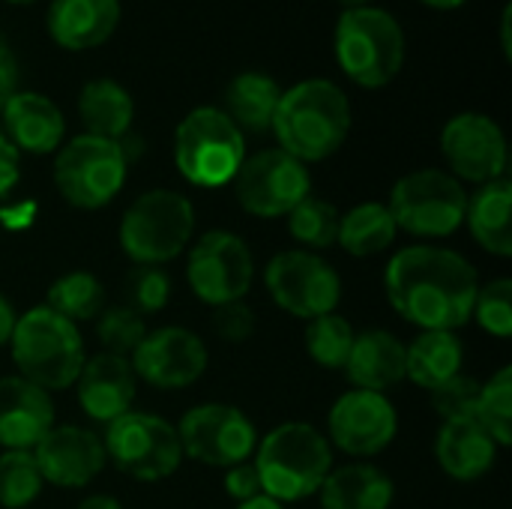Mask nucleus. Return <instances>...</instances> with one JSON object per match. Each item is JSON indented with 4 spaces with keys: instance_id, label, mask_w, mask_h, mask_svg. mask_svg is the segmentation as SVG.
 <instances>
[{
    "instance_id": "obj_10",
    "label": "nucleus",
    "mask_w": 512,
    "mask_h": 509,
    "mask_svg": "<svg viewBox=\"0 0 512 509\" xmlns=\"http://www.w3.org/2000/svg\"><path fill=\"white\" fill-rule=\"evenodd\" d=\"M105 456L129 477L156 483L171 477L183 462V447L177 429L153 414L129 411L120 420L108 423Z\"/></svg>"
},
{
    "instance_id": "obj_12",
    "label": "nucleus",
    "mask_w": 512,
    "mask_h": 509,
    "mask_svg": "<svg viewBox=\"0 0 512 509\" xmlns=\"http://www.w3.org/2000/svg\"><path fill=\"white\" fill-rule=\"evenodd\" d=\"M312 189L309 171L300 159L285 153L282 147L261 150L243 159L234 174V192L246 213L261 219L288 216Z\"/></svg>"
},
{
    "instance_id": "obj_19",
    "label": "nucleus",
    "mask_w": 512,
    "mask_h": 509,
    "mask_svg": "<svg viewBox=\"0 0 512 509\" xmlns=\"http://www.w3.org/2000/svg\"><path fill=\"white\" fill-rule=\"evenodd\" d=\"M75 384H78V402H81L84 414L99 423H114L132 411L138 375H135L129 357L102 351L93 360H84Z\"/></svg>"
},
{
    "instance_id": "obj_26",
    "label": "nucleus",
    "mask_w": 512,
    "mask_h": 509,
    "mask_svg": "<svg viewBox=\"0 0 512 509\" xmlns=\"http://www.w3.org/2000/svg\"><path fill=\"white\" fill-rule=\"evenodd\" d=\"M318 492L324 509H387L393 504V480L366 462L330 471Z\"/></svg>"
},
{
    "instance_id": "obj_23",
    "label": "nucleus",
    "mask_w": 512,
    "mask_h": 509,
    "mask_svg": "<svg viewBox=\"0 0 512 509\" xmlns=\"http://www.w3.org/2000/svg\"><path fill=\"white\" fill-rule=\"evenodd\" d=\"M0 111H3L6 132H9V141L15 144V150L51 153L60 147L66 123H63L60 108L48 96L15 90Z\"/></svg>"
},
{
    "instance_id": "obj_38",
    "label": "nucleus",
    "mask_w": 512,
    "mask_h": 509,
    "mask_svg": "<svg viewBox=\"0 0 512 509\" xmlns=\"http://www.w3.org/2000/svg\"><path fill=\"white\" fill-rule=\"evenodd\" d=\"M171 297V279L162 267L153 264H138L126 276V306L138 315H150L165 309Z\"/></svg>"
},
{
    "instance_id": "obj_18",
    "label": "nucleus",
    "mask_w": 512,
    "mask_h": 509,
    "mask_svg": "<svg viewBox=\"0 0 512 509\" xmlns=\"http://www.w3.org/2000/svg\"><path fill=\"white\" fill-rule=\"evenodd\" d=\"M45 483L60 489H81L105 468V444L96 432L81 426H51L30 450Z\"/></svg>"
},
{
    "instance_id": "obj_7",
    "label": "nucleus",
    "mask_w": 512,
    "mask_h": 509,
    "mask_svg": "<svg viewBox=\"0 0 512 509\" xmlns=\"http://www.w3.org/2000/svg\"><path fill=\"white\" fill-rule=\"evenodd\" d=\"M195 231L192 201L174 189L138 195L120 222V246L135 264H165L177 258Z\"/></svg>"
},
{
    "instance_id": "obj_42",
    "label": "nucleus",
    "mask_w": 512,
    "mask_h": 509,
    "mask_svg": "<svg viewBox=\"0 0 512 509\" xmlns=\"http://www.w3.org/2000/svg\"><path fill=\"white\" fill-rule=\"evenodd\" d=\"M18 174H21L18 150L6 135H0V195H6L18 183Z\"/></svg>"
},
{
    "instance_id": "obj_17",
    "label": "nucleus",
    "mask_w": 512,
    "mask_h": 509,
    "mask_svg": "<svg viewBox=\"0 0 512 509\" xmlns=\"http://www.w3.org/2000/svg\"><path fill=\"white\" fill-rule=\"evenodd\" d=\"M132 369L138 378L159 390H183L195 384L207 369L204 342L183 327H159L141 339L132 351Z\"/></svg>"
},
{
    "instance_id": "obj_34",
    "label": "nucleus",
    "mask_w": 512,
    "mask_h": 509,
    "mask_svg": "<svg viewBox=\"0 0 512 509\" xmlns=\"http://www.w3.org/2000/svg\"><path fill=\"white\" fill-rule=\"evenodd\" d=\"M45 480L30 450H6L0 456V507L24 509L30 507Z\"/></svg>"
},
{
    "instance_id": "obj_20",
    "label": "nucleus",
    "mask_w": 512,
    "mask_h": 509,
    "mask_svg": "<svg viewBox=\"0 0 512 509\" xmlns=\"http://www.w3.org/2000/svg\"><path fill=\"white\" fill-rule=\"evenodd\" d=\"M54 426V405L48 390L21 375L0 378V447L33 450Z\"/></svg>"
},
{
    "instance_id": "obj_28",
    "label": "nucleus",
    "mask_w": 512,
    "mask_h": 509,
    "mask_svg": "<svg viewBox=\"0 0 512 509\" xmlns=\"http://www.w3.org/2000/svg\"><path fill=\"white\" fill-rule=\"evenodd\" d=\"M78 114L87 129V135L120 141L135 117V102L132 96L111 78H96L81 87L78 96Z\"/></svg>"
},
{
    "instance_id": "obj_36",
    "label": "nucleus",
    "mask_w": 512,
    "mask_h": 509,
    "mask_svg": "<svg viewBox=\"0 0 512 509\" xmlns=\"http://www.w3.org/2000/svg\"><path fill=\"white\" fill-rule=\"evenodd\" d=\"M96 336L105 354L129 357L147 336V324H144V315L132 312L129 306H114L96 315Z\"/></svg>"
},
{
    "instance_id": "obj_39",
    "label": "nucleus",
    "mask_w": 512,
    "mask_h": 509,
    "mask_svg": "<svg viewBox=\"0 0 512 509\" xmlns=\"http://www.w3.org/2000/svg\"><path fill=\"white\" fill-rule=\"evenodd\" d=\"M480 390H483V384L477 378L459 372V375H453L450 381H444L441 387L432 390V408L444 423L471 420V417H477Z\"/></svg>"
},
{
    "instance_id": "obj_48",
    "label": "nucleus",
    "mask_w": 512,
    "mask_h": 509,
    "mask_svg": "<svg viewBox=\"0 0 512 509\" xmlns=\"http://www.w3.org/2000/svg\"><path fill=\"white\" fill-rule=\"evenodd\" d=\"M339 3H345V6H351V9H357V6H369V0H339Z\"/></svg>"
},
{
    "instance_id": "obj_30",
    "label": "nucleus",
    "mask_w": 512,
    "mask_h": 509,
    "mask_svg": "<svg viewBox=\"0 0 512 509\" xmlns=\"http://www.w3.org/2000/svg\"><path fill=\"white\" fill-rule=\"evenodd\" d=\"M396 234H399V225H396L390 207L378 204V201H366L339 219L336 243L357 258H369V255L390 249L396 243Z\"/></svg>"
},
{
    "instance_id": "obj_45",
    "label": "nucleus",
    "mask_w": 512,
    "mask_h": 509,
    "mask_svg": "<svg viewBox=\"0 0 512 509\" xmlns=\"http://www.w3.org/2000/svg\"><path fill=\"white\" fill-rule=\"evenodd\" d=\"M78 509H123L120 507V501L117 498H111V495H90V498H84Z\"/></svg>"
},
{
    "instance_id": "obj_37",
    "label": "nucleus",
    "mask_w": 512,
    "mask_h": 509,
    "mask_svg": "<svg viewBox=\"0 0 512 509\" xmlns=\"http://www.w3.org/2000/svg\"><path fill=\"white\" fill-rule=\"evenodd\" d=\"M471 318H477V324L498 336V339H510L512 336V282L510 279H495L489 285H480L477 300H474V312Z\"/></svg>"
},
{
    "instance_id": "obj_22",
    "label": "nucleus",
    "mask_w": 512,
    "mask_h": 509,
    "mask_svg": "<svg viewBox=\"0 0 512 509\" xmlns=\"http://www.w3.org/2000/svg\"><path fill=\"white\" fill-rule=\"evenodd\" d=\"M498 444L495 438L477 423V417L471 420H450L438 429L435 438V459L438 465L462 483H474L480 477H486L498 459Z\"/></svg>"
},
{
    "instance_id": "obj_6",
    "label": "nucleus",
    "mask_w": 512,
    "mask_h": 509,
    "mask_svg": "<svg viewBox=\"0 0 512 509\" xmlns=\"http://www.w3.org/2000/svg\"><path fill=\"white\" fill-rule=\"evenodd\" d=\"M246 159L243 132L222 108H195L183 117L174 135V162L180 174L204 189L234 180Z\"/></svg>"
},
{
    "instance_id": "obj_9",
    "label": "nucleus",
    "mask_w": 512,
    "mask_h": 509,
    "mask_svg": "<svg viewBox=\"0 0 512 509\" xmlns=\"http://www.w3.org/2000/svg\"><path fill=\"white\" fill-rule=\"evenodd\" d=\"M126 180V150L120 141L78 135L60 147L54 159V183L60 195L81 210L105 207Z\"/></svg>"
},
{
    "instance_id": "obj_8",
    "label": "nucleus",
    "mask_w": 512,
    "mask_h": 509,
    "mask_svg": "<svg viewBox=\"0 0 512 509\" xmlns=\"http://www.w3.org/2000/svg\"><path fill=\"white\" fill-rule=\"evenodd\" d=\"M387 207L396 225L414 237H450L465 222L468 192L453 174L423 168L393 186Z\"/></svg>"
},
{
    "instance_id": "obj_16",
    "label": "nucleus",
    "mask_w": 512,
    "mask_h": 509,
    "mask_svg": "<svg viewBox=\"0 0 512 509\" xmlns=\"http://www.w3.org/2000/svg\"><path fill=\"white\" fill-rule=\"evenodd\" d=\"M330 441L348 456H375L387 450L399 432V414L384 393L348 390L336 399L327 420Z\"/></svg>"
},
{
    "instance_id": "obj_11",
    "label": "nucleus",
    "mask_w": 512,
    "mask_h": 509,
    "mask_svg": "<svg viewBox=\"0 0 512 509\" xmlns=\"http://www.w3.org/2000/svg\"><path fill=\"white\" fill-rule=\"evenodd\" d=\"M264 285L279 309L306 321L336 312L342 297V279L333 264L309 249H288L270 258Z\"/></svg>"
},
{
    "instance_id": "obj_4",
    "label": "nucleus",
    "mask_w": 512,
    "mask_h": 509,
    "mask_svg": "<svg viewBox=\"0 0 512 509\" xmlns=\"http://www.w3.org/2000/svg\"><path fill=\"white\" fill-rule=\"evenodd\" d=\"M9 345L18 375L42 390H66L81 375V333L72 321L60 318L48 306H36L18 315Z\"/></svg>"
},
{
    "instance_id": "obj_29",
    "label": "nucleus",
    "mask_w": 512,
    "mask_h": 509,
    "mask_svg": "<svg viewBox=\"0 0 512 509\" xmlns=\"http://www.w3.org/2000/svg\"><path fill=\"white\" fill-rule=\"evenodd\" d=\"M279 99H282V90L270 75L243 72L228 84V93H225V108L228 111L225 114L234 120V126L240 132L243 129L264 132V129L273 126Z\"/></svg>"
},
{
    "instance_id": "obj_3",
    "label": "nucleus",
    "mask_w": 512,
    "mask_h": 509,
    "mask_svg": "<svg viewBox=\"0 0 512 509\" xmlns=\"http://www.w3.org/2000/svg\"><path fill=\"white\" fill-rule=\"evenodd\" d=\"M264 495L279 504L315 495L333 471V447L309 423H282L255 447Z\"/></svg>"
},
{
    "instance_id": "obj_24",
    "label": "nucleus",
    "mask_w": 512,
    "mask_h": 509,
    "mask_svg": "<svg viewBox=\"0 0 512 509\" xmlns=\"http://www.w3.org/2000/svg\"><path fill=\"white\" fill-rule=\"evenodd\" d=\"M345 372L354 390L387 393L405 381V345L387 330H366L354 336Z\"/></svg>"
},
{
    "instance_id": "obj_33",
    "label": "nucleus",
    "mask_w": 512,
    "mask_h": 509,
    "mask_svg": "<svg viewBox=\"0 0 512 509\" xmlns=\"http://www.w3.org/2000/svg\"><path fill=\"white\" fill-rule=\"evenodd\" d=\"M354 327L342 315L330 312L321 318H312L306 327V351L321 369H345L351 345H354Z\"/></svg>"
},
{
    "instance_id": "obj_1",
    "label": "nucleus",
    "mask_w": 512,
    "mask_h": 509,
    "mask_svg": "<svg viewBox=\"0 0 512 509\" xmlns=\"http://www.w3.org/2000/svg\"><path fill=\"white\" fill-rule=\"evenodd\" d=\"M390 306L423 330H459L471 321L480 291L477 270L453 249L408 246L384 270Z\"/></svg>"
},
{
    "instance_id": "obj_47",
    "label": "nucleus",
    "mask_w": 512,
    "mask_h": 509,
    "mask_svg": "<svg viewBox=\"0 0 512 509\" xmlns=\"http://www.w3.org/2000/svg\"><path fill=\"white\" fill-rule=\"evenodd\" d=\"M426 6H432V9H456V6H462L465 0H423Z\"/></svg>"
},
{
    "instance_id": "obj_43",
    "label": "nucleus",
    "mask_w": 512,
    "mask_h": 509,
    "mask_svg": "<svg viewBox=\"0 0 512 509\" xmlns=\"http://www.w3.org/2000/svg\"><path fill=\"white\" fill-rule=\"evenodd\" d=\"M15 87H18V63H15V54L9 51V45L0 36V108L9 102Z\"/></svg>"
},
{
    "instance_id": "obj_5",
    "label": "nucleus",
    "mask_w": 512,
    "mask_h": 509,
    "mask_svg": "<svg viewBox=\"0 0 512 509\" xmlns=\"http://www.w3.org/2000/svg\"><path fill=\"white\" fill-rule=\"evenodd\" d=\"M336 60L360 87L375 90L390 84L405 63L402 24L378 6L345 9L336 24Z\"/></svg>"
},
{
    "instance_id": "obj_41",
    "label": "nucleus",
    "mask_w": 512,
    "mask_h": 509,
    "mask_svg": "<svg viewBox=\"0 0 512 509\" xmlns=\"http://www.w3.org/2000/svg\"><path fill=\"white\" fill-rule=\"evenodd\" d=\"M225 492L234 498V501H252L258 495H264L261 489V477H258V468L255 462H240V465H231L225 468Z\"/></svg>"
},
{
    "instance_id": "obj_46",
    "label": "nucleus",
    "mask_w": 512,
    "mask_h": 509,
    "mask_svg": "<svg viewBox=\"0 0 512 509\" xmlns=\"http://www.w3.org/2000/svg\"><path fill=\"white\" fill-rule=\"evenodd\" d=\"M237 509H285L279 501H273L270 495H258V498H252V501H243Z\"/></svg>"
},
{
    "instance_id": "obj_49",
    "label": "nucleus",
    "mask_w": 512,
    "mask_h": 509,
    "mask_svg": "<svg viewBox=\"0 0 512 509\" xmlns=\"http://www.w3.org/2000/svg\"><path fill=\"white\" fill-rule=\"evenodd\" d=\"M9 3H33V0H9Z\"/></svg>"
},
{
    "instance_id": "obj_2",
    "label": "nucleus",
    "mask_w": 512,
    "mask_h": 509,
    "mask_svg": "<svg viewBox=\"0 0 512 509\" xmlns=\"http://www.w3.org/2000/svg\"><path fill=\"white\" fill-rule=\"evenodd\" d=\"M351 129V102L342 87L327 78H306L279 99L273 132L279 147L294 159L321 162L333 156Z\"/></svg>"
},
{
    "instance_id": "obj_13",
    "label": "nucleus",
    "mask_w": 512,
    "mask_h": 509,
    "mask_svg": "<svg viewBox=\"0 0 512 509\" xmlns=\"http://www.w3.org/2000/svg\"><path fill=\"white\" fill-rule=\"evenodd\" d=\"M183 456L210 465V468H231L246 459H252L258 447V432L252 420L225 402H207L180 420L177 429Z\"/></svg>"
},
{
    "instance_id": "obj_32",
    "label": "nucleus",
    "mask_w": 512,
    "mask_h": 509,
    "mask_svg": "<svg viewBox=\"0 0 512 509\" xmlns=\"http://www.w3.org/2000/svg\"><path fill=\"white\" fill-rule=\"evenodd\" d=\"M339 210L315 195H306L291 213H288V231L297 243H303L309 252L327 249L339 237Z\"/></svg>"
},
{
    "instance_id": "obj_35",
    "label": "nucleus",
    "mask_w": 512,
    "mask_h": 509,
    "mask_svg": "<svg viewBox=\"0 0 512 509\" xmlns=\"http://www.w3.org/2000/svg\"><path fill=\"white\" fill-rule=\"evenodd\" d=\"M477 423L495 438L498 447L512 444V369L504 366L489 384L480 390V405H477Z\"/></svg>"
},
{
    "instance_id": "obj_40",
    "label": "nucleus",
    "mask_w": 512,
    "mask_h": 509,
    "mask_svg": "<svg viewBox=\"0 0 512 509\" xmlns=\"http://www.w3.org/2000/svg\"><path fill=\"white\" fill-rule=\"evenodd\" d=\"M213 330L225 339V342H246L252 339L255 333V312L243 303V300H234V303H222L213 309Z\"/></svg>"
},
{
    "instance_id": "obj_21",
    "label": "nucleus",
    "mask_w": 512,
    "mask_h": 509,
    "mask_svg": "<svg viewBox=\"0 0 512 509\" xmlns=\"http://www.w3.org/2000/svg\"><path fill=\"white\" fill-rule=\"evenodd\" d=\"M120 21V0H54L48 33L66 51H87L111 39Z\"/></svg>"
},
{
    "instance_id": "obj_15",
    "label": "nucleus",
    "mask_w": 512,
    "mask_h": 509,
    "mask_svg": "<svg viewBox=\"0 0 512 509\" xmlns=\"http://www.w3.org/2000/svg\"><path fill=\"white\" fill-rule=\"evenodd\" d=\"M441 150L456 180L489 183L504 177L507 168V138L501 126L477 111L456 114L441 132Z\"/></svg>"
},
{
    "instance_id": "obj_27",
    "label": "nucleus",
    "mask_w": 512,
    "mask_h": 509,
    "mask_svg": "<svg viewBox=\"0 0 512 509\" xmlns=\"http://www.w3.org/2000/svg\"><path fill=\"white\" fill-rule=\"evenodd\" d=\"M462 342L450 330H423L411 345H405V378L429 393L462 372Z\"/></svg>"
},
{
    "instance_id": "obj_14",
    "label": "nucleus",
    "mask_w": 512,
    "mask_h": 509,
    "mask_svg": "<svg viewBox=\"0 0 512 509\" xmlns=\"http://www.w3.org/2000/svg\"><path fill=\"white\" fill-rule=\"evenodd\" d=\"M255 261L249 246L231 231H207L189 252L186 279L198 300L213 309L243 300L252 288Z\"/></svg>"
},
{
    "instance_id": "obj_44",
    "label": "nucleus",
    "mask_w": 512,
    "mask_h": 509,
    "mask_svg": "<svg viewBox=\"0 0 512 509\" xmlns=\"http://www.w3.org/2000/svg\"><path fill=\"white\" fill-rule=\"evenodd\" d=\"M15 321H18V315L12 309V303L0 294V345H9L12 330H15Z\"/></svg>"
},
{
    "instance_id": "obj_31",
    "label": "nucleus",
    "mask_w": 512,
    "mask_h": 509,
    "mask_svg": "<svg viewBox=\"0 0 512 509\" xmlns=\"http://www.w3.org/2000/svg\"><path fill=\"white\" fill-rule=\"evenodd\" d=\"M45 306L51 312H57L60 318L78 324V321H90L102 312L105 306V288L102 282L87 273V270H75V273H66L60 276L51 288H48V297H45Z\"/></svg>"
},
{
    "instance_id": "obj_25",
    "label": "nucleus",
    "mask_w": 512,
    "mask_h": 509,
    "mask_svg": "<svg viewBox=\"0 0 512 509\" xmlns=\"http://www.w3.org/2000/svg\"><path fill=\"white\" fill-rule=\"evenodd\" d=\"M512 183L507 177L489 180L480 186V192L468 195V210H465V222L474 234V240L498 255V258H510L512 255Z\"/></svg>"
}]
</instances>
